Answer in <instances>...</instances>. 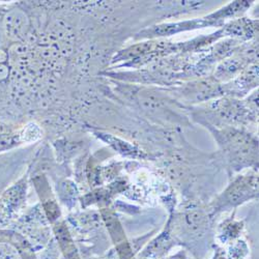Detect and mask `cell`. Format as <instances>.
<instances>
[{
	"instance_id": "obj_1",
	"label": "cell",
	"mask_w": 259,
	"mask_h": 259,
	"mask_svg": "<svg viewBox=\"0 0 259 259\" xmlns=\"http://www.w3.org/2000/svg\"><path fill=\"white\" fill-rule=\"evenodd\" d=\"M256 183L254 178L237 179L220 197L219 206L226 207L239 205L254 195Z\"/></svg>"
},
{
	"instance_id": "obj_2",
	"label": "cell",
	"mask_w": 259,
	"mask_h": 259,
	"mask_svg": "<svg viewBox=\"0 0 259 259\" xmlns=\"http://www.w3.org/2000/svg\"><path fill=\"white\" fill-rule=\"evenodd\" d=\"M172 246H174V243L170 240L169 234L162 233L155 241L149 243L136 259H160Z\"/></svg>"
},
{
	"instance_id": "obj_3",
	"label": "cell",
	"mask_w": 259,
	"mask_h": 259,
	"mask_svg": "<svg viewBox=\"0 0 259 259\" xmlns=\"http://www.w3.org/2000/svg\"><path fill=\"white\" fill-rule=\"evenodd\" d=\"M56 235L67 259H80L78 252L72 242L71 236L63 225L56 228Z\"/></svg>"
},
{
	"instance_id": "obj_4",
	"label": "cell",
	"mask_w": 259,
	"mask_h": 259,
	"mask_svg": "<svg viewBox=\"0 0 259 259\" xmlns=\"http://www.w3.org/2000/svg\"><path fill=\"white\" fill-rule=\"evenodd\" d=\"M166 259H191V258L187 255V253H186V252H184V251H180V252H179V253H177L176 255L171 256V257H169V258H166Z\"/></svg>"
},
{
	"instance_id": "obj_5",
	"label": "cell",
	"mask_w": 259,
	"mask_h": 259,
	"mask_svg": "<svg viewBox=\"0 0 259 259\" xmlns=\"http://www.w3.org/2000/svg\"><path fill=\"white\" fill-rule=\"evenodd\" d=\"M172 26H174L175 28H172V30H171V32H174V31H176V28H177V25H172ZM166 28H168V29H171V28H169L168 26H165Z\"/></svg>"
}]
</instances>
